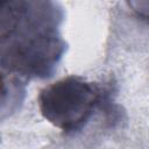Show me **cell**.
<instances>
[{
  "label": "cell",
  "instance_id": "1",
  "mask_svg": "<svg viewBox=\"0 0 149 149\" xmlns=\"http://www.w3.org/2000/svg\"><path fill=\"white\" fill-rule=\"evenodd\" d=\"M57 0H0V66L23 79L55 72L66 44Z\"/></svg>",
  "mask_w": 149,
  "mask_h": 149
},
{
  "label": "cell",
  "instance_id": "3",
  "mask_svg": "<svg viewBox=\"0 0 149 149\" xmlns=\"http://www.w3.org/2000/svg\"><path fill=\"white\" fill-rule=\"evenodd\" d=\"M8 93H9V87L7 85V81H6V78H5L3 73L0 71V105L7 106L6 101L9 98Z\"/></svg>",
  "mask_w": 149,
  "mask_h": 149
},
{
  "label": "cell",
  "instance_id": "2",
  "mask_svg": "<svg viewBox=\"0 0 149 149\" xmlns=\"http://www.w3.org/2000/svg\"><path fill=\"white\" fill-rule=\"evenodd\" d=\"M101 102V88L78 76L62 78L42 88L38 94L42 116L66 134L84 128Z\"/></svg>",
  "mask_w": 149,
  "mask_h": 149
}]
</instances>
